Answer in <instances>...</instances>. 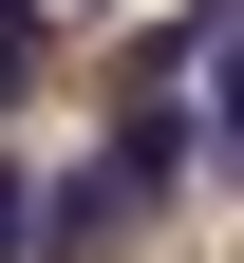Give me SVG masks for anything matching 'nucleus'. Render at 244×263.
Masks as SVG:
<instances>
[{
	"label": "nucleus",
	"instance_id": "f257e3e1",
	"mask_svg": "<svg viewBox=\"0 0 244 263\" xmlns=\"http://www.w3.org/2000/svg\"><path fill=\"white\" fill-rule=\"evenodd\" d=\"M188 132H207V170L244 188V38H207V57H188Z\"/></svg>",
	"mask_w": 244,
	"mask_h": 263
},
{
	"label": "nucleus",
	"instance_id": "f03ea898",
	"mask_svg": "<svg viewBox=\"0 0 244 263\" xmlns=\"http://www.w3.org/2000/svg\"><path fill=\"white\" fill-rule=\"evenodd\" d=\"M38 38H57V0H0V113L38 94Z\"/></svg>",
	"mask_w": 244,
	"mask_h": 263
},
{
	"label": "nucleus",
	"instance_id": "7ed1b4c3",
	"mask_svg": "<svg viewBox=\"0 0 244 263\" xmlns=\"http://www.w3.org/2000/svg\"><path fill=\"white\" fill-rule=\"evenodd\" d=\"M19 245H38V188H19V151H0V263H19Z\"/></svg>",
	"mask_w": 244,
	"mask_h": 263
}]
</instances>
